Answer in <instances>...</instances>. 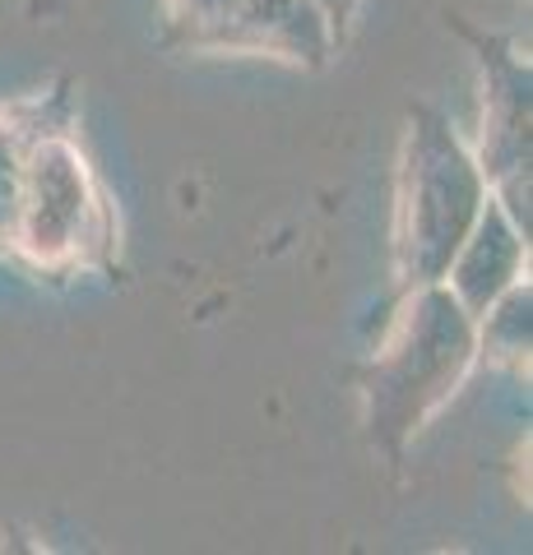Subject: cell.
Returning a JSON list of instances; mask_svg holds the SVG:
<instances>
[{
    "label": "cell",
    "mask_w": 533,
    "mask_h": 555,
    "mask_svg": "<svg viewBox=\"0 0 533 555\" xmlns=\"http://www.w3.org/2000/svg\"><path fill=\"white\" fill-rule=\"evenodd\" d=\"M478 361V324L445 283H418L363 375L371 444L399 459L404 444L450 403Z\"/></svg>",
    "instance_id": "obj_1"
},
{
    "label": "cell",
    "mask_w": 533,
    "mask_h": 555,
    "mask_svg": "<svg viewBox=\"0 0 533 555\" xmlns=\"http://www.w3.org/2000/svg\"><path fill=\"white\" fill-rule=\"evenodd\" d=\"M492 195L478 153L436 107H413L394 195V273L404 287L441 283Z\"/></svg>",
    "instance_id": "obj_2"
},
{
    "label": "cell",
    "mask_w": 533,
    "mask_h": 555,
    "mask_svg": "<svg viewBox=\"0 0 533 555\" xmlns=\"http://www.w3.org/2000/svg\"><path fill=\"white\" fill-rule=\"evenodd\" d=\"M98 222H102V199L93 190L84 153L61 134L28 139L10 246L38 269H56L89 250Z\"/></svg>",
    "instance_id": "obj_3"
},
{
    "label": "cell",
    "mask_w": 533,
    "mask_h": 555,
    "mask_svg": "<svg viewBox=\"0 0 533 555\" xmlns=\"http://www.w3.org/2000/svg\"><path fill=\"white\" fill-rule=\"evenodd\" d=\"M483 47V177L506 214L529 232V158H533V93L529 61L502 38H478Z\"/></svg>",
    "instance_id": "obj_4"
},
{
    "label": "cell",
    "mask_w": 533,
    "mask_h": 555,
    "mask_svg": "<svg viewBox=\"0 0 533 555\" xmlns=\"http://www.w3.org/2000/svg\"><path fill=\"white\" fill-rule=\"evenodd\" d=\"M210 47L228 51H265L297 65H330L339 38L316 0H232L228 20Z\"/></svg>",
    "instance_id": "obj_5"
},
{
    "label": "cell",
    "mask_w": 533,
    "mask_h": 555,
    "mask_svg": "<svg viewBox=\"0 0 533 555\" xmlns=\"http://www.w3.org/2000/svg\"><path fill=\"white\" fill-rule=\"evenodd\" d=\"M524 269H529V232L506 214L502 199L487 195L473 232L459 241V250H455L441 283L450 287L459 297V306L478 320L506 287L520 283Z\"/></svg>",
    "instance_id": "obj_6"
},
{
    "label": "cell",
    "mask_w": 533,
    "mask_h": 555,
    "mask_svg": "<svg viewBox=\"0 0 533 555\" xmlns=\"http://www.w3.org/2000/svg\"><path fill=\"white\" fill-rule=\"evenodd\" d=\"M533 292L529 278H520L515 287H506L483 315H478V357H492L502 366L524 371L529 366V343H533Z\"/></svg>",
    "instance_id": "obj_7"
},
{
    "label": "cell",
    "mask_w": 533,
    "mask_h": 555,
    "mask_svg": "<svg viewBox=\"0 0 533 555\" xmlns=\"http://www.w3.org/2000/svg\"><path fill=\"white\" fill-rule=\"evenodd\" d=\"M20 167H24V139L0 116V241H10L14 228V199H20Z\"/></svg>",
    "instance_id": "obj_8"
},
{
    "label": "cell",
    "mask_w": 533,
    "mask_h": 555,
    "mask_svg": "<svg viewBox=\"0 0 533 555\" xmlns=\"http://www.w3.org/2000/svg\"><path fill=\"white\" fill-rule=\"evenodd\" d=\"M228 10H232V0H172V20L186 33V42H195V47L214 42V33L228 20Z\"/></svg>",
    "instance_id": "obj_9"
},
{
    "label": "cell",
    "mask_w": 533,
    "mask_h": 555,
    "mask_svg": "<svg viewBox=\"0 0 533 555\" xmlns=\"http://www.w3.org/2000/svg\"><path fill=\"white\" fill-rule=\"evenodd\" d=\"M316 5L325 10V20H330L334 38L343 42V38H348V28H353V20H357V5H363V0H316Z\"/></svg>",
    "instance_id": "obj_10"
}]
</instances>
